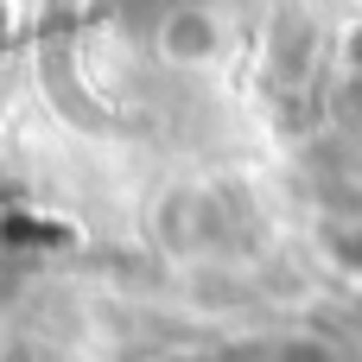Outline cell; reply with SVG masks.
Segmentation results:
<instances>
[{
  "label": "cell",
  "mask_w": 362,
  "mask_h": 362,
  "mask_svg": "<svg viewBox=\"0 0 362 362\" xmlns=\"http://www.w3.org/2000/svg\"><path fill=\"white\" fill-rule=\"evenodd\" d=\"M216 45V25H210V13H197V6H178L172 19H165V51L172 57H204Z\"/></svg>",
  "instance_id": "cell-1"
}]
</instances>
